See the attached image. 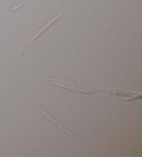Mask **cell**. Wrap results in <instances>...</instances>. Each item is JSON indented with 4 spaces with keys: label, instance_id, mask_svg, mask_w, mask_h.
Wrapping results in <instances>:
<instances>
[{
    "label": "cell",
    "instance_id": "6da1fadb",
    "mask_svg": "<svg viewBox=\"0 0 142 157\" xmlns=\"http://www.w3.org/2000/svg\"><path fill=\"white\" fill-rule=\"evenodd\" d=\"M45 80H48L49 82L53 83V85H57L59 87L62 89H66L68 91H72L76 93L79 94H87V95H92L94 94V91L92 90H89V89H85L79 88L78 86L75 85L74 83L70 82H66V81H63L58 79H55V78H45Z\"/></svg>",
    "mask_w": 142,
    "mask_h": 157
},
{
    "label": "cell",
    "instance_id": "7a4b0ae2",
    "mask_svg": "<svg viewBox=\"0 0 142 157\" xmlns=\"http://www.w3.org/2000/svg\"><path fill=\"white\" fill-rule=\"evenodd\" d=\"M39 109H40V112H42V114L45 116H46V117L48 118V120L51 123H52L53 125L56 126L57 128H58V129H61L62 132H65V134H67L68 136H69L70 137H72V138H73V139H74L76 140H78V141H81V139H80V138H79L78 136H76L75 134H73V132H72L70 130H69V129H67L66 128H65V126L62 125L61 123H60L58 121H57L56 119L54 118L53 116L50 114L49 113H48L47 112H46V111L45 109H44L43 107H39Z\"/></svg>",
    "mask_w": 142,
    "mask_h": 157
},
{
    "label": "cell",
    "instance_id": "3957f363",
    "mask_svg": "<svg viewBox=\"0 0 142 157\" xmlns=\"http://www.w3.org/2000/svg\"><path fill=\"white\" fill-rule=\"evenodd\" d=\"M98 91L101 92V93H104L106 94H109V95H113V96H119L121 97H136L139 99L141 98V94H135L132 92L128 91H124V90H119V89H110L106 87H101L98 88Z\"/></svg>",
    "mask_w": 142,
    "mask_h": 157
},
{
    "label": "cell",
    "instance_id": "277c9868",
    "mask_svg": "<svg viewBox=\"0 0 142 157\" xmlns=\"http://www.w3.org/2000/svg\"><path fill=\"white\" fill-rule=\"evenodd\" d=\"M62 16H63V13H60L58 15H57L56 17H54L53 20H51L50 21H49V22L46 24L45 26H44L40 30V31H38L37 33H35V35L34 37H31V39L30 40V41H29V44H32V43L34 42L35 40H36L38 37H39L40 36H42L44 33H45V32L47 31V30L49 29L51 26L53 25V24L56 22H57V21H58L62 17Z\"/></svg>",
    "mask_w": 142,
    "mask_h": 157
},
{
    "label": "cell",
    "instance_id": "5b68a950",
    "mask_svg": "<svg viewBox=\"0 0 142 157\" xmlns=\"http://www.w3.org/2000/svg\"><path fill=\"white\" fill-rule=\"evenodd\" d=\"M22 7V4H19V5H18L17 6L13 8L12 10H13V11H14V10H19V9H20Z\"/></svg>",
    "mask_w": 142,
    "mask_h": 157
}]
</instances>
